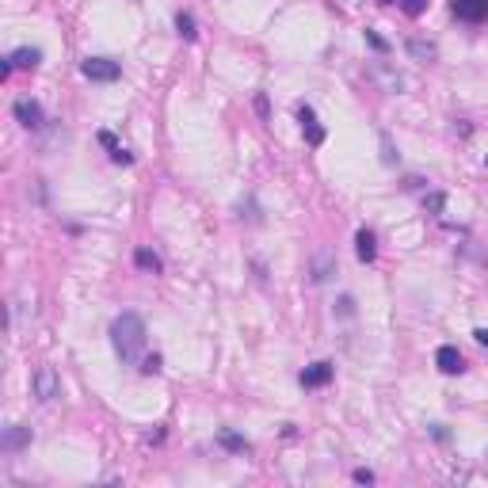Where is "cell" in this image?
Wrapping results in <instances>:
<instances>
[{
  "label": "cell",
  "mask_w": 488,
  "mask_h": 488,
  "mask_svg": "<svg viewBox=\"0 0 488 488\" xmlns=\"http://www.w3.org/2000/svg\"><path fill=\"white\" fill-rule=\"evenodd\" d=\"M145 336H149V328H145V320L137 317V313H122V317H114L111 343H114V351H119L122 363H137V358H141Z\"/></svg>",
  "instance_id": "1"
},
{
  "label": "cell",
  "mask_w": 488,
  "mask_h": 488,
  "mask_svg": "<svg viewBox=\"0 0 488 488\" xmlns=\"http://www.w3.org/2000/svg\"><path fill=\"white\" fill-rule=\"evenodd\" d=\"M80 73L88 76V80L111 84V80H119V76H122V69H119V61H111V58H88L80 65Z\"/></svg>",
  "instance_id": "2"
},
{
  "label": "cell",
  "mask_w": 488,
  "mask_h": 488,
  "mask_svg": "<svg viewBox=\"0 0 488 488\" xmlns=\"http://www.w3.org/2000/svg\"><path fill=\"white\" fill-rule=\"evenodd\" d=\"M58 393H61V385H58L53 366H38V370H35V397H38V401H53Z\"/></svg>",
  "instance_id": "3"
},
{
  "label": "cell",
  "mask_w": 488,
  "mask_h": 488,
  "mask_svg": "<svg viewBox=\"0 0 488 488\" xmlns=\"http://www.w3.org/2000/svg\"><path fill=\"white\" fill-rule=\"evenodd\" d=\"M454 15L458 19H465V23H480V19H488V0H454Z\"/></svg>",
  "instance_id": "4"
},
{
  "label": "cell",
  "mask_w": 488,
  "mask_h": 488,
  "mask_svg": "<svg viewBox=\"0 0 488 488\" xmlns=\"http://www.w3.org/2000/svg\"><path fill=\"white\" fill-rule=\"evenodd\" d=\"M309 271H313V282H328V279H332V274H336V256H332V248L313 252Z\"/></svg>",
  "instance_id": "5"
},
{
  "label": "cell",
  "mask_w": 488,
  "mask_h": 488,
  "mask_svg": "<svg viewBox=\"0 0 488 488\" xmlns=\"http://www.w3.org/2000/svg\"><path fill=\"white\" fill-rule=\"evenodd\" d=\"M435 363H439V370H442V374H462V370H465L462 351H458V347H450V343H442V347L435 351Z\"/></svg>",
  "instance_id": "6"
},
{
  "label": "cell",
  "mask_w": 488,
  "mask_h": 488,
  "mask_svg": "<svg viewBox=\"0 0 488 488\" xmlns=\"http://www.w3.org/2000/svg\"><path fill=\"white\" fill-rule=\"evenodd\" d=\"M15 119H19L27 130H38L46 122L42 119V107H38L35 99H15Z\"/></svg>",
  "instance_id": "7"
},
{
  "label": "cell",
  "mask_w": 488,
  "mask_h": 488,
  "mask_svg": "<svg viewBox=\"0 0 488 488\" xmlns=\"http://www.w3.org/2000/svg\"><path fill=\"white\" fill-rule=\"evenodd\" d=\"M332 374H336V366H332V363H313L309 370H302V385H305V389L328 385V381H332Z\"/></svg>",
  "instance_id": "8"
},
{
  "label": "cell",
  "mask_w": 488,
  "mask_h": 488,
  "mask_svg": "<svg viewBox=\"0 0 488 488\" xmlns=\"http://www.w3.org/2000/svg\"><path fill=\"white\" fill-rule=\"evenodd\" d=\"M297 119H302L305 141H309V145H320V141H324V130H320V122H317V114H313V107H309V103L297 107Z\"/></svg>",
  "instance_id": "9"
},
{
  "label": "cell",
  "mask_w": 488,
  "mask_h": 488,
  "mask_svg": "<svg viewBox=\"0 0 488 488\" xmlns=\"http://www.w3.org/2000/svg\"><path fill=\"white\" fill-rule=\"evenodd\" d=\"M370 76H374V80H378V84H381V88H385V92H401V88H404L401 73H393V69H385V65H381V61H374V65H370Z\"/></svg>",
  "instance_id": "10"
},
{
  "label": "cell",
  "mask_w": 488,
  "mask_h": 488,
  "mask_svg": "<svg viewBox=\"0 0 488 488\" xmlns=\"http://www.w3.org/2000/svg\"><path fill=\"white\" fill-rule=\"evenodd\" d=\"M355 252H358V259H363V263H370V259L378 256V241H374L370 229H358V233H355Z\"/></svg>",
  "instance_id": "11"
},
{
  "label": "cell",
  "mask_w": 488,
  "mask_h": 488,
  "mask_svg": "<svg viewBox=\"0 0 488 488\" xmlns=\"http://www.w3.org/2000/svg\"><path fill=\"white\" fill-rule=\"evenodd\" d=\"M218 446L233 450V454H248V450H252V442L244 439V435H236V431H218Z\"/></svg>",
  "instance_id": "12"
},
{
  "label": "cell",
  "mask_w": 488,
  "mask_h": 488,
  "mask_svg": "<svg viewBox=\"0 0 488 488\" xmlns=\"http://www.w3.org/2000/svg\"><path fill=\"white\" fill-rule=\"evenodd\" d=\"M134 263L141 267V271H149V274H160V267H164V263H160V256H157V252H149V248H137Z\"/></svg>",
  "instance_id": "13"
},
{
  "label": "cell",
  "mask_w": 488,
  "mask_h": 488,
  "mask_svg": "<svg viewBox=\"0 0 488 488\" xmlns=\"http://www.w3.org/2000/svg\"><path fill=\"white\" fill-rule=\"evenodd\" d=\"M27 442H31V431L15 424V427H8V435H4V442H0V446H4V450H19V446H27Z\"/></svg>",
  "instance_id": "14"
},
{
  "label": "cell",
  "mask_w": 488,
  "mask_h": 488,
  "mask_svg": "<svg viewBox=\"0 0 488 488\" xmlns=\"http://www.w3.org/2000/svg\"><path fill=\"white\" fill-rule=\"evenodd\" d=\"M38 61H42V53H38L35 46H23V50L12 53V65H15V69H35Z\"/></svg>",
  "instance_id": "15"
},
{
  "label": "cell",
  "mask_w": 488,
  "mask_h": 488,
  "mask_svg": "<svg viewBox=\"0 0 488 488\" xmlns=\"http://www.w3.org/2000/svg\"><path fill=\"white\" fill-rule=\"evenodd\" d=\"M408 53L416 61H435V53H439V50H435L431 42H424V38H408Z\"/></svg>",
  "instance_id": "16"
},
{
  "label": "cell",
  "mask_w": 488,
  "mask_h": 488,
  "mask_svg": "<svg viewBox=\"0 0 488 488\" xmlns=\"http://www.w3.org/2000/svg\"><path fill=\"white\" fill-rule=\"evenodd\" d=\"M175 31H180V35L187 38V42H195V35H198V31H195V15L180 12V15H175Z\"/></svg>",
  "instance_id": "17"
},
{
  "label": "cell",
  "mask_w": 488,
  "mask_h": 488,
  "mask_svg": "<svg viewBox=\"0 0 488 488\" xmlns=\"http://www.w3.org/2000/svg\"><path fill=\"white\" fill-rule=\"evenodd\" d=\"M385 4H401L408 15H424L427 12V0H385Z\"/></svg>",
  "instance_id": "18"
},
{
  "label": "cell",
  "mask_w": 488,
  "mask_h": 488,
  "mask_svg": "<svg viewBox=\"0 0 488 488\" xmlns=\"http://www.w3.org/2000/svg\"><path fill=\"white\" fill-rule=\"evenodd\" d=\"M381 160H385V164H397V149H393V141H389V134H381Z\"/></svg>",
  "instance_id": "19"
},
{
  "label": "cell",
  "mask_w": 488,
  "mask_h": 488,
  "mask_svg": "<svg viewBox=\"0 0 488 488\" xmlns=\"http://www.w3.org/2000/svg\"><path fill=\"white\" fill-rule=\"evenodd\" d=\"M424 202H427V210H431V214H439L442 206H446V195H439V191H435V195H427V198H424Z\"/></svg>",
  "instance_id": "20"
},
{
  "label": "cell",
  "mask_w": 488,
  "mask_h": 488,
  "mask_svg": "<svg viewBox=\"0 0 488 488\" xmlns=\"http://www.w3.org/2000/svg\"><path fill=\"white\" fill-rule=\"evenodd\" d=\"M111 160H114V164H134V152L119 145V149H111Z\"/></svg>",
  "instance_id": "21"
},
{
  "label": "cell",
  "mask_w": 488,
  "mask_h": 488,
  "mask_svg": "<svg viewBox=\"0 0 488 488\" xmlns=\"http://www.w3.org/2000/svg\"><path fill=\"white\" fill-rule=\"evenodd\" d=\"M366 42H370V46H374V50H378V53H385V50H389V46H385V38H381L378 31H366Z\"/></svg>",
  "instance_id": "22"
},
{
  "label": "cell",
  "mask_w": 488,
  "mask_h": 488,
  "mask_svg": "<svg viewBox=\"0 0 488 488\" xmlns=\"http://www.w3.org/2000/svg\"><path fill=\"white\" fill-rule=\"evenodd\" d=\"M141 374H160V355H149L141 363Z\"/></svg>",
  "instance_id": "23"
},
{
  "label": "cell",
  "mask_w": 488,
  "mask_h": 488,
  "mask_svg": "<svg viewBox=\"0 0 488 488\" xmlns=\"http://www.w3.org/2000/svg\"><path fill=\"white\" fill-rule=\"evenodd\" d=\"M340 313H343V317H351V313H355V302H351V297H340Z\"/></svg>",
  "instance_id": "24"
},
{
  "label": "cell",
  "mask_w": 488,
  "mask_h": 488,
  "mask_svg": "<svg viewBox=\"0 0 488 488\" xmlns=\"http://www.w3.org/2000/svg\"><path fill=\"white\" fill-rule=\"evenodd\" d=\"M355 480H358V485H370L374 473H370V469H355Z\"/></svg>",
  "instance_id": "25"
},
{
  "label": "cell",
  "mask_w": 488,
  "mask_h": 488,
  "mask_svg": "<svg viewBox=\"0 0 488 488\" xmlns=\"http://www.w3.org/2000/svg\"><path fill=\"white\" fill-rule=\"evenodd\" d=\"M473 340H477L480 347H488V328H477V332H473Z\"/></svg>",
  "instance_id": "26"
},
{
  "label": "cell",
  "mask_w": 488,
  "mask_h": 488,
  "mask_svg": "<svg viewBox=\"0 0 488 488\" xmlns=\"http://www.w3.org/2000/svg\"><path fill=\"white\" fill-rule=\"evenodd\" d=\"M256 111H259V114H263V119H267V96H256Z\"/></svg>",
  "instance_id": "27"
},
{
  "label": "cell",
  "mask_w": 488,
  "mask_h": 488,
  "mask_svg": "<svg viewBox=\"0 0 488 488\" xmlns=\"http://www.w3.org/2000/svg\"><path fill=\"white\" fill-rule=\"evenodd\" d=\"M485 164H488V160H485Z\"/></svg>",
  "instance_id": "28"
}]
</instances>
